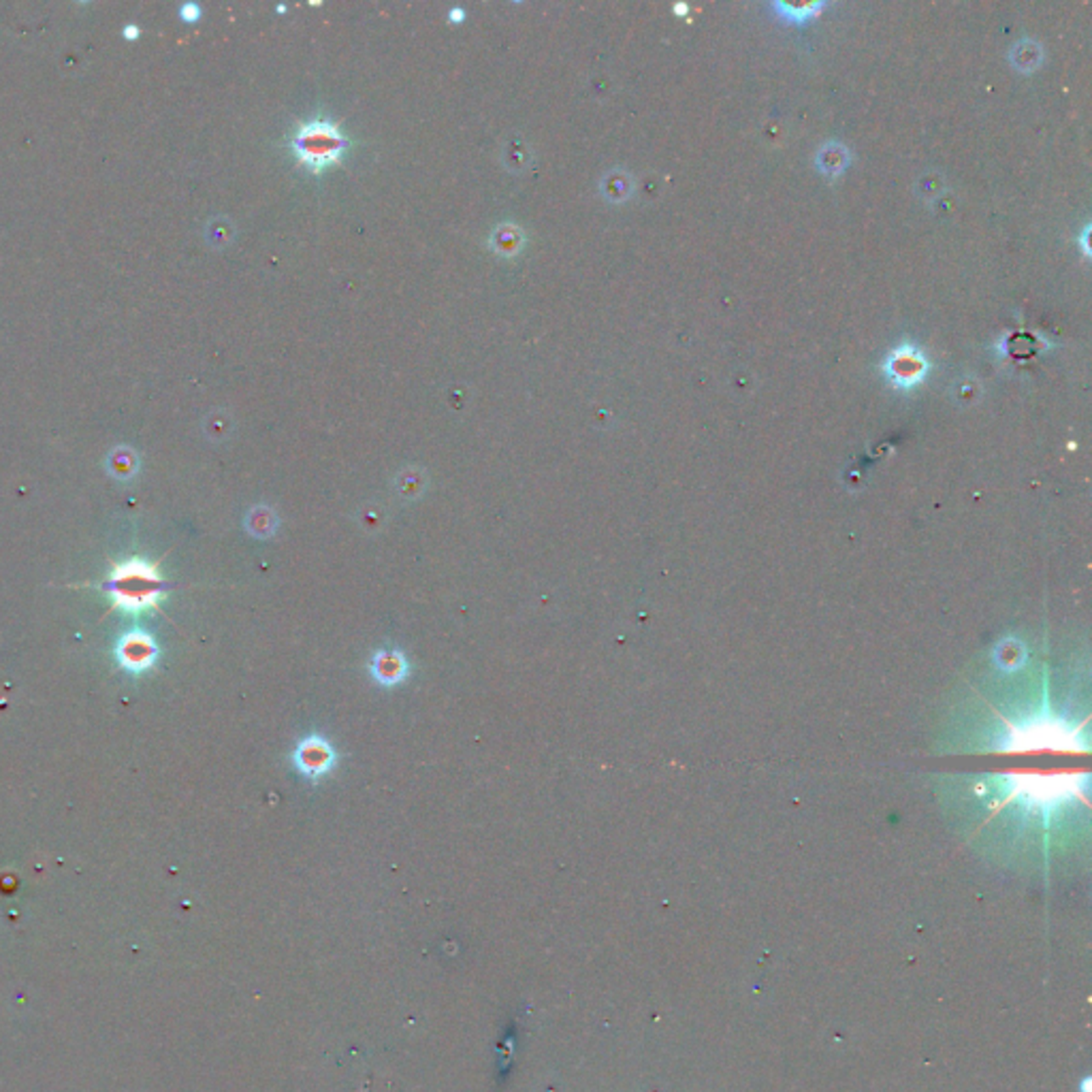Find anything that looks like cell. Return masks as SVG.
<instances>
[{
  "mask_svg": "<svg viewBox=\"0 0 1092 1092\" xmlns=\"http://www.w3.org/2000/svg\"><path fill=\"white\" fill-rule=\"evenodd\" d=\"M346 148H348V139L340 131V124L329 118L308 120L292 137V152L297 161L314 173H320L326 167L340 162Z\"/></svg>",
  "mask_w": 1092,
  "mask_h": 1092,
  "instance_id": "6da1fadb",
  "label": "cell"
},
{
  "mask_svg": "<svg viewBox=\"0 0 1092 1092\" xmlns=\"http://www.w3.org/2000/svg\"><path fill=\"white\" fill-rule=\"evenodd\" d=\"M109 591L114 593L116 604L120 608H148L158 602V597L165 591V585L158 579L156 570L144 562H131L127 566L118 568Z\"/></svg>",
  "mask_w": 1092,
  "mask_h": 1092,
  "instance_id": "7a4b0ae2",
  "label": "cell"
},
{
  "mask_svg": "<svg viewBox=\"0 0 1092 1092\" xmlns=\"http://www.w3.org/2000/svg\"><path fill=\"white\" fill-rule=\"evenodd\" d=\"M931 371V361L924 350L914 342H902L884 361V376L890 387L897 391H911L926 380Z\"/></svg>",
  "mask_w": 1092,
  "mask_h": 1092,
  "instance_id": "3957f363",
  "label": "cell"
},
{
  "mask_svg": "<svg viewBox=\"0 0 1092 1092\" xmlns=\"http://www.w3.org/2000/svg\"><path fill=\"white\" fill-rule=\"evenodd\" d=\"M292 764L305 779H322L336 768L337 751L325 736L312 734L301 740L292 753Z\"/></svg>",
  "mask_w": 1092,
  "mask_h": 1092,
  "instance_id": "277c9868",
  "label": "cell"
},
{
  "mask_svg": "<svg viewBox=\"0 0 1092 1092\" xmlns=\"http://www.w3.org/2000/svg\"><path fill=\"white\" fill-rule=\"evenodd\" d=\"M370 672L376 683L382 687H395L401 681L408 679L410 664L404 653L397 648H380L371 655Z\"/></svg>",
  "mask_w": 1092,
  "mask_h": 1092,
  "instance_id": "5b68a950",
  "label": "cell"
},
{
  "mask_svg": "<svg viewBox=\"0 0 1092 1092\" xmlns=\"http://www.w3.org/2000/svg\"><path fill=\"white\" fill-rule=\"evenodd\" d=\"M527 244V235L525 229L517 223H500L489 235V248L497 254V257L504 258H512L518 257L523 252Z\"/></svg>",
  "mask_w": 1092,
  "mask_h": 1092,
  "instance_id": "8992f818",
  "label": "cell"
},
{
  "mask_svg": "<svg viewBox=\"0 0 1092 1092\" xmlns=\"http://www.w3.org/2000/svg\"><path fill=\"white\" fill-rule=\"evenodd\" d=\"M154 648L152 640L148 636H131L122 642V648H120V658H122L124 666L133 668V670H141V668H148L150 664L154 662Z\"/></svg>",
  "mask_w": 1092,
  "mask_h": 1092,
  "instance_id": "52a82bcc",
  "label": "cell"
},
{
  "mask_svg": "<svg viewBox=\"0 0 1092 1092\" xmlns=\"http://www.w3.org/2000/svg\"><path fill=\"white\" fill-rule=\"evenodd\" d=\"M600 192L606 201H610V203H623V201L630 199V195L634 192V182H631L627 171L613 169L608 171V173L602 175Z\"/></svg>",
  "mask_w": 1092,
  "mask_h": 1092,
  "instance_id": "ba28073f",
  "label": "cell"
},
{
  "mask_svg": "<svg viewBox=\"0 0 1092 1092\" xmlns=\"http://www.w3.org/2000/svg\"><path fill=\"white\" fill-rule=\"evenodd\" d=\"M771 9L775 11L777 18L785 20V22L805 24L818 18L826 9V3H772Z\"/></svg>",
  "mask_w": 1092,
  "mask_h": 1092,
  "instance_id": "9c48e42d",
  "label": "cell"
},
{
  "mask_svg": "<svg viewBox=\"0 0 1092 1092\" xmlns=\"http://www.w3.org/2000/svg\"><path fill=\"white\" fill-rule=\"evenodd\" d=\"M847 165H849V150L845 148V145L830 141V144H826L818 152V167L823 175H828V178H836V175H840Z\"/></svg>",
  "mask_w": 1092,
  "mask_h": 1092,
  "instance_id": "30bf717a",
  "label": "cell"
},
{
  "mask_svg": "<svg viewBox=\"0 0 1092 1092\" xmlns=\"http://www.w3.org/2000/svg\"><path fill=\"white\" fill-rule=\"evenodd\" d=\"M1041 58H1044V52L1037 43L1033 41H1020L1014 49H1011V62L1018 66V71H1035L1039 66Z\"/></svg>",
  "mask_w": 1092,
  "mask_h": 1092,
  "instance_id": "8fae6325",
  "label": "cell"
},
{
  "mask_svg": "<svg viewBox=\"0 0 1092 1092\" xmlns=\"http://www.w3.org/2000/svg\"><path fill=\"white\" fill-rule=\"evenodd\" d=\"M275 527H278V517H275L274 510L267 508V506H258V508H254L252 512H250L248 529L252 531L254 535H258V538H267V535H271L275 531Z\"/></svg>",
  "mask_w": 1092,
  "mask_h": 1092,
  "instance_id": "7c38bea8",
  "label": "cell"
},
{
  "mask_svg": "<svg viewBox=\"0 0 1092 1092\" xmlns=\"http://www.w3.org/2000/svg\"><path fill=\"white\" fill-rule=\"evenodd\" d=\"M504 162L510 171H523L531 161V152L523 141L514 139L504 148Z\"/></svg>",
  "mask_w": 1092,
  "mask_h": 1092,
  "instance_id": "4fadbf2b",
  "label": "cell"
},
{
  "mask_svg": "<svg viewBox=\"0 0 1092 1092\" xmlns=\"http://www.w3.org/2000/svg\"><path fill=\"white\" fill-rule=\"evenodd\" d=\"M199 15H201V9L196 5H192V3H188V5L182 7V18L188 20V22H195V20H199Z\"/></svg>",
  "mask_w": 1092,
  "mask_h": 1092,
  "instance_id": "5bb4252c",
  "label": "cell"
},
{
  "mask_svg": "<svg viewBox=\"0 0 1092 1092\" xmlns=\"http://www.w3.org/2000/svg\"><path fill=\"white\" fill-rule=\"evenodd\" d=\"M449 15H450V22H463V18H466V11H463V9H453Z\"/></svg>",
  "mask_w": 1092,
  "mask_h": 1092,
  "instance_id": "9a60e30c",
  "label": "cell"
},
{
  "mask_svg": "<svg viewBox=\"0 0 1092 1092\" xmlns=\"http://www.w3.org/2000/svg\"><path fill=\"white\" fill-rule=\"evenodd\" d=\"M135 32H137V35H139V28H128V31H127V37H131V39H133V37H135Z\"/></svg>",
  "mask_w": 1092,
  "mask_h": 1092,
  "instance_id": "2e32d148",
  "label": "cell"
}]
</instances>
